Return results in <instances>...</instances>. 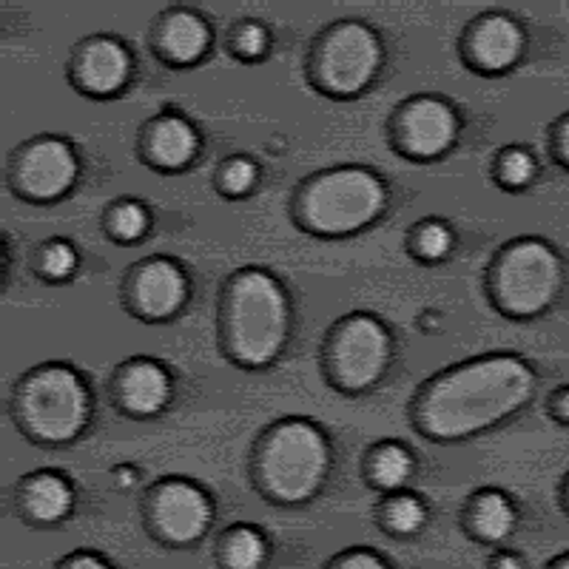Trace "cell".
<instances>
[{
	"label": "cell",
	"instance_id": "obj_15",
	"mask_svg": "<svg viewBox=\"0 0 569 569\" xmlns=\"http://www.w3.org/2000/svg\"><path fill=\"white\" fill-rule=\"evenodd\" d=\"M171 396L169 373L154 362H134L123 376V401L131 413L151 416L166 408Z\"/></svg>",
	"mask_w": 569,
	"mask_h": 569
},
{
	"label": "cell",
	"instance_id": "obj_14",
	"mask_svg": "<svg viewBox=\"0 0 569 569\" xmlns=\"http://www.w3.org/2000/svg\"><path fill=\"white\" fill-rule=\"evenodd\" d=\"M131 69L129 52L111 38H100L89 46L80 60V78L83 86L98 94H109L126 83Z\"/></svg>",
	"mask_w": 569,
	"mask_h": 569
},
{
	"label": "cell",
	"instance_id": "obj_21",
	"mask_svg": "<svg viewBox=\"0 0 569 569\" xmlns=\"http://www.w3.org/2000/svg\"><path fill=\"white\" fill-rule=\"evenodd\" d=\"M410 472H413V459L401 445H388L373 456V479L382 487H401Z\"/></svg>",
	"mask_w": 569,
	"mask_h": 569
},
{
	"label": "cell",
	"instance_id": "obj_17",
	"mask_svg": "<svg viewBox=\"0 0 569 569\" xmlns=\"http://www.w3.org/2000/svg\"><path fill=\"white\" fill-rule=\"evenodd\" d=\"M208 32L206 20L194 12H177L174 18H169L166 29H162V46L166 52L174 60H197L208 49Z\"/></svg>",
	"mask_w": 569,
	"mask_h": 569
},
{
	"label": "cell",
	"instance_id": "obj_23",
	"mask_svg": "<svg viewBox=\"0 0 569 569\" xmlns=\"http://www.w3.org/2000/svg\"><path fill=\"white\" fill-rule=\"evenodd\" d=\"M111 226L123 240H137L149 228V211L137 202H123L111 211Z\"/></svg>",
	"mask_w": 569,
	"mask_h": 569
},
{
	"label": "cell",
	"instance_id": "obj_16",
	"mask_svg": "<svg viewBox=\"0 0 569 569\" xmlns=\"http://www.w3.org/2000/svg\"><path fill=\"white\" fill-rule=\"evenodd\" d=\"M197 131L180 120V117H162L157 120L149 137V151L154 162L166 166V169H180L191 157L197 154Z\"/></svg>",
	"mask_w": 569,
	"mask_h": 569
},
{
	"label": "cell",
	"instance_id": "obj_29",
	"mask_svg": "<svg viewBox=\"0 0 569 569\" xmlns=\"http://www.w3.org/2000/svg\"><path fill=\"white\" fill-rule=\"evenodd\" d=\"M339 567H368V569H379L382 567V561L376 556H370V552H353V556H348L345 561H339Z\"/></svg>",
	"mask_w": 569,
	"mask_h": 569
},
{
	"label": "cell",
	"instance_id": "obj_25",
	"mask_svg": "<svg viewBox=\"0 0 569 569\" xmlns=\"http://www.w3.org/2000/svg\"><path fill=\"white\" fill-rule=\"evenodd\" d=\"M498 174H501V180H505L507 186H525V182H530L532 174H536V162H532V157L527 154V151H507V154L501 157Z\"/></svg>",
	"mask_w": 569,
	"mask_h": 569
},
{
	"label": "cell",
	"instance_id": "obj_26",
	"mask_svg": "<svg viewBox=\"0 0 569 569\" xmlns=\"http://www.w3.org/2000/svg\"><path fill=\"white\" fill-rule=\"evenodd\" d=\"M43 268L52 279L69 277L78 268V253H74V248L69 242H52L43 253Z\"/></svg>",
	"mask_w": 569,
	"mask_h": 569
},
{
	"label": "cell",
	"instance_id": "obj_1",
	"mask_svg": "<svg viewBox=\"0 0 569 569\" xmlns=\"http://www.w3.org/2000/svg\"><path fill=\"white\" fill-rule=\"evenodd\" d=\"M536 390L518 356H487L439 376L419 401V427L436 439H461L516 413Z\"/></svg>",
	"mask_w": 569,
	"mask_h": 569
},
{
	"label": "cell",
	"instance_id": "obj_11",
	"mask_svg": "<svg viewBox=\"0 0 569 569\" xmlns=\"http://www.w3.org/2000/svg\"><path fill=\"white\" fill-rule=\"evenodd\" d=\"M456 137V114L445 100L421 98L401 114V140L405 149L419 157H433L445 151Z\"/></svg>",
	"mask_w": 569,
	"mask_h": 569
},
{
	"label": "cell",
	"instance_id": "obj_8",
	"mask_svg": "<svg viewBox=\"0 0 569 569\" xmlns=\"http://www.w3.org/2000/svg\"><path fill=\"white\" fill-rule=\"evenodd\" d=\"M333 373L350 390H365L385 373L390 337L373 317H350L333 339Z\"/></svg>",
	"mask_w": 569,
	"mask_h": 569
},
{
	"label": "cell",
	"instance_id": "obj_22",
	"mask_svg": "<svg viewBox=\"0 0 569 569\" xmlns=\"http://www.w3.org/2000/svg\"><path fill=\"white\" fill-rule=\"evenodd\" d=\"M388 518H390V527H393L396 532H416L421 525H425L427 512L419 498L401 496L388 507Z\"/></svg>",
	"mask_w": 569,
	"mask_h": 569
},
{
	"label": "cell",
	"instance_id": "obj_19",
	"mask_svg": "<svg viewBox=\"0 0 569 569\" xmlns=\"http://www.w3.org/2000/svg\"><path fill=\"white\" fill-rule=\"evenodd\" d=\"M472 521H476V530L481 536L496 541V538H505L516 527V512H512V505L501 492H485L476 510H472Z\"/></svg>",
	"mask_w": 569,
	"mask_h": 569
},
{
	"label": "cell",
	"instance_id": "obj_10",
	"mask_svg": "<svg viewBox=\"0 0 569 569\" xmlns=\"http://www.w3.org/2000/svg\"><path fill=\"white\" fill-rule=\"evenodd\" d=\"M154 518L162 536L171 541H194L208 530L211 505L200 487L188 481H169L154 496Z\"/></svg>",
	"mask_w": 569,
	"mask_h": 569
},
{
	"label": "cell",
	"instance_id": "obj_30",
	"mask_svg": "<svg viewBox=\"0 0 569 569\" xmlns=\"http://www.w3.org/2000/svg\"><path fill=\"white\" fill-rule=\"evenodd\" d=\"M69 567H94V569H100V567H106V561H100V558H94V556H74L69 561Z\"/></svg>",
	"mask_w": 569,
	"mask_h": 569
},
{
	"label": "cell",
	"instance_id": "obj_2",
	"mask_svg": "<svg viewBox=\"0 0 569 569\" xmlns=\"http://www.w3.org/2000/svg\"><path fill=\"white\" fill-rule=\"evenodd\" d=\"M228 342L246 365H266L288 339V299L277 279L248 268L228 288Z\"/></svg>",
	"mask_w": 569,
	"mask_h": 569
},
{
	"label": "cell",
	"instance_id": "obj_27",
	"mask_svg": "<svg viewBox=\"0 0 569 569\" xmlns=\"http://www.w3.org/2000/svg\"><path fill=\"white\" fill-rule=\"evenodd\" d=\"M257 182V166L246 157H237V160L226 162L222 169V186L231 191V194H246L248 188Z\"/></svg>",
	"mask_w": 569,
	"mask_h": 569
},
{
	"label": "cell",
	"instance_id": "obj_12",
	"mask_svg": "<svg viewBox=\"0 0 569 569\" xmlns=\"http://www.w3.org/2000/svg\"><path fill=\"white\" fill-rule=\"evenodd\" d=\"M188 284L171 259H151L134 277V302L146 317H169L186 302Z\"/></svg>",
	"mask_w": 569,
	"mask_h": 569
},
{
	"label": "cell",
	"instance_id": "obj_3",
	"mask_svg": "<svg viewBox=\"0 0 569 569\" xmlns=\"http://www.w3.org/2000/svg\"><path fill=\"white\" fill-rule=\"evenodd\" d=\"M328 441L311 421H288L266 441L259 472L262 485L279 501H305L322 487L328 476Z\"/></svg>",
	"mask_w": 569,
	"mask_h": 569
},
{
	"label": "cell",
	"instance_id": "obj_4",
	"mask_svg": "<svg viewBox=\"0 0 569 569\" xmlns=\"http://www.w3.org/2000/svg\"><path fill=\"white\" fill-rule=\"evenodd\" d=\"M385 186L368 169H337L317 177L302 194V220L319 233H350L382 213Z\"/></svg>",
	"mask_w": 569,
	"mask_h": 569
},
{
	"label": "cell",
	"instance_id": "obj_6",
	"mask_svg": "<svg viewBox=\"0 0 569 569\" xmlns=\"http://www.w3.org/2000/svg\"><path fill=\"white\" fill-rule=\"evenodd\" d=\"M561 288V262L541 240L507 248L496 266V297L510 313H538Z\"/></svg>",
	"mask_w": 569,
	"mask_h": 569
},
{
	"label": "cell",
	"instance_id": "obj_18",
	"mask_svg": "<svg viewBox=\"0 0 569 569\" xmlns=\"http://www.w3.org/2000/svg\"><path fill=\"white\" fill-rule=\"evenodd\" d=\"M27 507L40 521H58L71 510V487L60 476L43 472L27 487Z\"/></svg>",
	"mask_w": 569,
	"mask_h": 569
},
{
	"label": "cell",
	"instance_id": "obj_24",
	"mask_svg": "<svg viewBox=\"0 0 569 569\" xmlns=\"http://www.w3.org/2000/svg\"><path fill=\"white\" fill-rule=\"evenodd\" d=\"M450 246H453V233H450V228L439 226V222H430V226H425L416 233V248H419V253H425L427 259L445 257V253L450 251Z\"/></svg>",
	"mask_w": 569,
	"mask_h": 569
},
{
	"label": "cell",
	"instance_id": "obj_9",
	"mask_svg": "<svg viewBox=\"0 0 569 569\" xmlns=\"http://www.w3.org/2000/svg\"><path fill=\"white\" fill-rule=\"evenodd\" d=\"M74 177H78V157H74L71 146H66L63 140L46 137V140L29 146L23 157H20V188L27 194L40 197V200H49V197L69 191Z\"/></svg>",
	"mask_w": 569,
	"mask_h": 569
},
{
	"label": "cell",
	"instance_id": "obj_28",
	"mask_svg": "<svg viewBox=\"0 0 569 569\" xmlns=\"http://www.w3.org/2000/svg\"><path fill=\"white\" fill-rule=\"evenodd\" d=\"M268 46V32L259 23H246V27L237 32V49L248 58H257V54L266 52Z\"/></svg>",
	"mask_w": 569,
	"mask_h": 569
},
{
	"label": "cell",
	"instance_id": "obj_5",
	"mask_svg": "<svg viewBox=\"0 0 569 569\" xmlns=\"http://www.w3.org/2000/svg\"><path fill=\"white\" fill-rule=\"evenodd\" d=\"M20 419L32 436L63 445L83 430L89 419V390L69 368H46L34 373L20 393Z\"/></svg>",
	"mask_w": 569,
	"mask_h": 569
},
{
	"label": "cell",
	"instance_id": "obj_20",
	"mask_svg": "<svg viewBox=\"0 0 569 569\" xmlns=\"http://www.w3.org/2000/svg\"><path fill=\"white\" fill-rule=\"evenodd\" d=\"M266 558V538L251 527L228 532L226 541V563L233 569H253Z\"/></svg>",
	"mask_w": 569,
	"mask_h": 569
},
{
	"label": "cell",
	"instance_id": "obj_13",
	"mask_svg": "<svg viewBox=\"0 0 569 569\" xmlns=\"http://www.w3.org/2000/svg\"><path fill=\"white\" fill-rule=\"evenodd\" d=\"M521 46H525V34L516 20L505 14H490L470 34L472 60L490 71L507 69L521 54Z\"/></svg>",
	"mask_w": 569,
	"mask_h": 569
},
{
	"label": "cell",
	"instance_id": "obj_7",
	"mask_svg": "<svg viewBox=\"0 0 569 569\" xmlns=\"http://www.w3.org/2000/svg\"><path fill=\"white\" fill-rule=\"evenodd\" d=\"M382 46L362 23H342L328 34L319 52V78L337 94L365 89L379 69Z\"/></svg>",
	"mask_w": 569,
	"mask_h": 569
}]
</instances>
